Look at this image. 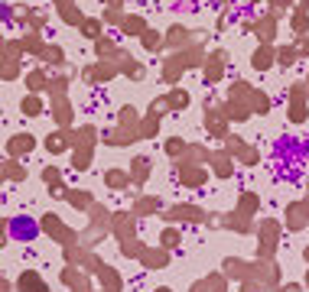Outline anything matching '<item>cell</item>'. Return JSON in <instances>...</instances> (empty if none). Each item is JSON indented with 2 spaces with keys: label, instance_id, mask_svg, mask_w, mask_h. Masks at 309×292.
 Wrapping results in <instances>:
<instances>
[{
  "label": "cell",
  "instance_id": "cell-3",
  "mask_svg": "<svg viewBox=\"0 0 309 292\" xmlns=\"http://www.w3.org/2000/svg\"><path fill=\"white\" fill-rule=\"evenodd\" d=\"M254 65H257V68H267V65H270V49H260L257 59H254Z\"/></svg>",
  "mask_w": 309,
  "mask_h": 292
},
{
  "label": "cell",
  "instance_id": "cell-7",
  "mask_svg": "<svg viewBox=\"0 0 309 292\" xmlns=\"http://www.w3.org/2000/svg\"><path fill=\"white\" fill-rule=\"evenodd\" d=\"M101 23H85V36H98Z\"/></svg>",
  "mask_w": 309,
  "mask_h": 292
},
{
  "label": "cell",
  "instance_id": "cell-2",
  "mask_svg": "<svg viewBox=\"0 0 309 292\" xmlns=\"http://www.w3.org/2000/svg\"><path fill=\"white\" fill-rule=\"evenodd\" d=\"M23 114H30V117L39 114V101H36V97H26V101H23Z\"/></svg>",
  "mask_w": 309,
  "mask_h": 292
},
{
  "label": "cell",
  "instance_id": "cell-6",
  "mask_svg": "<svg viewBox=\"0 0 309 292\" xmlns=\"http://www.w3.org/2000/svg\"><path fill=\"white\" fill-rule=\"evenodd\" d=\"M163 244H166V247H176V244H179V234H176V231H166V234H163Z\"/></svg>",
  "mask_w": 309,
  "mask_h": 292
},
{
  "label": "cell",
  "instance_id": "cell-1",
  "mask_svg": "<svg viewBox=\"0 0 309 292\" xmlns=\"http://www.w3.org/2000/svg\"><path fill=\"white\" fill-rule=\"evenodd\" d=\"M36 231H39V224H36L33 217H26V215H16V217L10 221V234H13L16 240H33Z\"/></svg>",
  "mask_w": 309,
  "mask_h": 292
},
{
  "label": "cell",
  "instance_id": "cell-4",
  "mask_svg": "<svg viewBox=\"0 0 309 292\" xmlns=\"http://www.w3.org/2000/svg\"><path fill=\"white\" fill-rule=\"evenodd\" d=\"M133 162H137V179L150 175V159H133Z\"/></svg>",
  "mask_w": 309,
  "mask_h": 292
},
{
  "label": "cell",
  "instance_id": "cell-8",
  "mask_svg": "<svg viewBox=\"0 0 309 292\" xmlns=\"http://www.w3.org/2000/svg\"><path fill=\"white\" fill-rule=\"evenodd\" d=\"M280 62H283V65L293 62V49H283V59H280Z\"/></svg>",
  "mask_w": 309,
  "mask_h": 292
},
{
  "label": "cell",
  "instance_id": "cell-5",
  "mask_svg": "<svg viewBox=\"0 0 309 292\" xmlns=\"http://www.w3.org/2000/svg\"><path fill=\"white\" fill-rule=\"evenodd\" d=\"M30 88H33V91H39V88H46V78L39 75V72H33V75H30Z\"/></svg>",
  "mask_w": 309,
  "mask_h": 292
}]
</instances>
